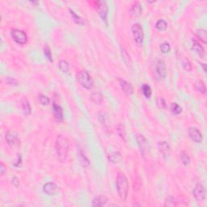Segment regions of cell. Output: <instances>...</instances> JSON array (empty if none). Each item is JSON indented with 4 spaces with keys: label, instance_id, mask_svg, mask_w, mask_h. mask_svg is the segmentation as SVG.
<instances>
[{
    "label": "cell",
    "instance_id": "obj_1",
    "mask_svg": "<svg viewBox=\"0 0 207 207\" xmlns=\"http://www.w3.org/2000/svg\"><path fill=\"white\" fill-rule=\"evenodd\" d=\"M55 149L57 158L62 163H64L68 157L69 152V141L66 137L58 135L55 142Z\"/></svg>",
    "mask_w": 207,
    "mask_h": 207
},
{
    "label": "cell",
    "instance_id": "obj_2",
    "mask_svg": "<svg viewBox=\"0 0 207 207\" xmlns=\"http://www.w3.org/2000/svg\"><path fill=\"white\" fill-rule=\"evenodd\" d=\"M116 190L121 201H126L128 196L129 181L125 174L120 173L116 178Z\"/></svg>",
    "mask_w": 207,
    "mask_h": 207
},
{
    "label": "cell",
    "instance_id": "obj_3",
    "mask_svg": "<svg viewBox=\"0 0 207 207\" xmlns=\"http://www.w3.org/2000/svg\"><path fill=\"white\" fill-rule=\"evenodd\" d=\"M78 81L83 87L86 89H90L93 85V81L91 75L87 71H81L77 76Z\"/></svg>",
    "mask_w": 207,
    "mask_h": 207
},
{
    "label": "cell",
    "instance_id": "obj_4",
    "mask_svg": "<svg viewBox=\"0 0 207 207\" xmlns=\"http://www.w3.org/2000/svg\"><path fill=\"white\" fill-rule=\"evenodd\" d=\"M166 75H167V67L165 62L163 60H157L155 66V76L156 79L161 80L165 78Z\"/></svg>",
    "mask_w": 207,
    "mask_h": 207
},
{
    "label": "cell",
    "instance_id": "obj_5",
    "mask_svg": "<svg viewBox=\"0 0 207 207\" xmlns=\"http://www.w3.org/2000/svg\"><path fill=\"white\" fill-rule=\"evenodd\" d=\"M132 33L134 42L138 45H142L144 40V32L142 26L139 24H134L132 26Z\"/></svg>",
    "mask_w": 207,
    "mask_h": 207
},
{
    "label": "cell",
    "instance_id": "obj_6",
    "mask_svg": "<svg viewBox=\"0 0 207 207\" xmlns=\"http://www.w3.org/2000/svg\"><path fill=\"white\" fill-rule=\"evenodd\" d=\"M11 36L12 39L19 45H24L28 41V37L24 32L22 30L12 29L11 31Z\"/></svg>",
    "mask_w": 207,
    "mask_h": 207
},
{
    "label": "cell",
    "instance_id": "obj_7",
    "mask_svg": "<svg viewBox=\"0 0 207 207\" xmlns=\"http://www.w3.org/2000/svg\"><path fill=\"white\" fill-rule=\"evenodd\" d=\"M193 196L196 198V200L198 201H203L205 199V196H206V193H205V189L201 184H197V185L195 186L194 190H193Z\"/></svg>",
    "mask_w": 207,
    "mask_h": 207
},
{
    "label": "cell",
    "instance_id": "obj_8",
    "mask_svg": "<svg viewBox=\"0 0 207 207\" xmlns=\"http://www.w3.org/2000/svg\"><path fill=\"white\" fill-rule=\"evenodd\" d=\"M95 6L96 8L99 15L101 16L103 20H106L107 15H108V5L105 1H96L95 2Z\"/></svg>",
    "mask_w": 207,
    "mask_h": 207
},
{
    "label": "cell",
    "instance_id": "obj_9",
    "mask_svg": "<svg viewBox=\"0 0 207 207\" xmlns=\"http://www.w3.org/2000/svg\"><path fill=\"white\" fill-rule=\"evenodd\" d=\"M189 135L190 138L193 142H197V143H201L202 142V134L200 132V130L196 127H190L189 129Z\"/></svg>",
    "mask_w": 207,
    "mask_h": 207
},
{
    "label": "cell",
    "instance_id": "obj_10",
    "mask_svg": "<svg viewBox=\"0 0 207 207\" xmlns=\"http://www.w3.org/2000/svg\"><path fill=\"white\" fill-rule=\"evenodd\" d=\"M136 140L138 142V145L139 146V149L141 150L142 155H145L147 151V142H146V138L142 134H137Z\"/></svg>",
    "mask_w": 207,
    "mask_h": 207
},
{
    "label": "cell",
    "instance_id": "obj_11",
    "mask_svg": "<svg viewBox=\"0 0 207 207\" xmlns=\"http://www.w3.org/2000/svg\"><path fill=\"white\" fill-rule=\"evenodd\" d=\"M6 140L7 144L9 146L15 147V146H18L20 145V140L16 135H15L11 131H7L6 134Z\"/></svg>",
    "mask_w": 207,
    "mask_h": 207
},
{
    "label": "cell",
    "instance_id": "obj_12",
    "mask_svg": "<svg viewBox=\"0 0 207 207\" xmlns=\"http://www.w3.org/2000/svg\"><path fill=\"white\" fill-rule=\"evenodd\" d=\"M119 84H120L121 87L122 89V91H124L126 94L127 95H132L134 93V87L131 84H130L129 82H127L126 80L122 79H119Z\"/></svg>",
    "mask_w": 207,
    "mask_h": 207
},
{
    "label": "cell",
    "instance_id": "obj_13",
    "mask_svg": "<svg viewBox=\"0 0 207 207\" xmlns=\"http://www.w3.org/2000/svg\"><path fill=\"white\" fill-rule=\"evenodd\" d=\"M43 191L48 195H54L58 191V187L56 184L53 183V182H49L44 185Z\"/></svg>",
    "mask_w": 207,
    "mask_h": 207
},
{
    "label": "cell",
    "instance_id": "obj_14",
    "mask_svg": "<svg viewBox=\"0 0 207 207\" xmlns=\"http://www.w3.org/2000/svg\"><path fill=\"white\" fill-rule=\"evenodd\" d=\"M53 116L57 121H60L63 119V110L62 109V107L56 103L53 104Z\"/></svg>",
    "mask_w": 207,
    "mask_h": 207
},
{
    "label": "cell",
    "instance_id": "obj_15",
    "mask_svg": "<svg viewBox=\"0 0 207 207\" xmlns=\"http://www.w3.org/2000/svg\"><path fill=\"white\" fill-rule=\"evenodd\" d=\"M158 148L160 152L163 155L164 157L166 156H168L170 155V146L168 145V143L165 141L164 142H160L158 143Z\"/></svg>",
    "mask_w": 207,
    "mask_h": 207
},
{
    "label": "cell",
    "instance_id": "obj_16",
    "mask_svg": "<svg viewBox=\"0 0 207 207\" xmlns=\"http://www.w3.org/2000/svg\"><path fill=\"white\" fill-rule=\"evenodd\" d=\"M108 202V198L105 196H98L96 197L92 201V206H104Z\"/></svg>",
    "mask_w": 207,
    "mask_h": 207
},
{
    "label": "cell",
    "instance_id": "obj_17",
    "mask_svg": "<svg viewBox=\"0 0 207 207\" xmlns=\"http://www.w3.org/2000/svg\"><path fill=\"white\" fill-rule=\"evenodd\" d=\"M192 49L196 52V53L200 56V57H204V54H205V51H204L203 47L200 45V43L196 40H193V46H192Z\"/></svg>",
    "mask_w": 207,
    "mask_h": 207
},
{
    "label": "cell",
    "instance_id": "obj_18",
    "mask_svg": "<svg viewBox=\"0 0 207 207\" xmlns=\"http://www.w3.org/2000/svg\"><path fill=\"white\" fill-rule=\"evenodd\" d=\"M78 155H79V162H80L81 165L84 168H87L90 165V162H89V160L87 158V156L85 155V154L81 149H79V150H78Z\"/></svg>",
    "mask_w": 207,
    "mask_h": 207
},
{
    "label": "cell",
    "instance_id": "obj_19",
    "mask_svg": "<svg viewBox=\"0 0 207 207\" xmlns=\"http://www.w3.org/2000/svg\"><path fill=\"white\" fill-rule=\"evenodd\" d=\"M141 12H142V7L140 3L138 2H134L130 9V15L133 16H138L141 14Z\"/></svg>",
    "mask_w": 207,
    "mask_h": 207
},
{
    "label": "cell",
    "instance_id": "obj_20",
    "mask_svg": "<svg viewBox=\"0 0 207 207\" xmlns=\"http://www.w3.org/2000/svg\"><path fill=\"white\" fill-rule=\"evenodd\" d=\"M108 159L112 164H117L121 160V154L119 152L114 151L111 152L110 154L108 155Z\"/></svg>",
    "mask_w": 207,
    "mask_h": 207
},
{
    "label": "cell",
    "instance_id": "obj_21",
    "mask_svg": "<svg viewBox=\"0 0 207 207\" xmlns=\"http://www.w3.org/2000/svg\"><path fill=\"white\" fill-rule=\"evenodd\" d=\"M178 205H180V201L172 196H169L166 198L164 206H176Z\"/></svg>",
    "mask_w": 207,
    "mask_h": 207
},
{
    "label": "cell",
    "instance_id": "obj_22",
    "mask_svg": "<svg viewBox=\"0 0 207 207\" xmlns=\"http://www.w3.org/2000/svg\"><path fill=\"white\" fill-rule=\"evenodd\" d=\"M196 36L200 40L201 42H203L204 44L207 43V32L205 29H198L196 32Z\"/></svg>",
    "mask_w": 207,
    "mask_h": 207
},
{
    "label": "cell",
    "instance_id": "obj_23",
    "mask_svg": "<svg viewBox=\"0 0 207 207\" xmlns=\"http://www.w3.org/2000/svg\"><path fill=\"white\" fill-rule=\"evenodd\" d=\"M195 87L197 91L201 92V94H205L206 91V87H205V84L203 82V80L201 79H197L195 82Z\"/></svg>",
    "mask_w": 207,
    "mask_h": 207
},
{
    "label": "cell",
    "instance_id": "obj_24",
    "mask_svg": "<svg viewBox=\"0 0 207 207\" xmlns=\"http://www.w3.org/2000/svg\"><path fill=\"white\" fill-rule=\"evenodd\" d=\"M90 97H91V101L93 102L96 103L98 105L101 104L103 101V96L101 95V92H99V91H94L90 95Z\"/></svg>",
    "mask_w": 207,
    "mask_h": 207
},
{
    "label": "cell",
    "instance_id": "obj_25",
    "mask_svg": "<svg viewBox=\"0 0 207 207\" xmlns=\"http://www.w3.org/2000/svg\"><path fill=\"white\" fill-rule=\"evenodd\" d=\"M142 93H143L144 96L146 97V98H150V97L151 96L152 91H151V88H150V87L149 86V85L146 84V83L142 84Z\"/></svg>",
    "mask_w": 207,
    "mask_h": 207
},
{
    "label": "cell",
    "instance_id": "obj_26",
    "mask_svg": "<svg viewBox=\"0 0 207 207\" xmlns=\"http://www.w3.org/2000/svg\"><path fill=\"white\" fill-rule=\"evenodd\" d=\"M155 27L159 31H165L168 28V24L164 20H159L156 22Z\"/></svg>",
    "mask_w": 207,
    "mask_h": 207
},
{
    "label": "cell",
    "instance_id": "obj_27",
    "mask_svg": "<svg viewBox=\"0 0 207 207\" xmlns=\"http://www.w3.org/2000/svg\"><path fill=\"white\" fill-rule=\"evenodd\" d=\"M22 106H23V109L24 112L26 115H29L31 113V106L27 99H24L22 101Z\"/></svg>",
    "mask_w": 207,
    "mask_h": 207
},
{
    "label": "cell",
    "instance_id": "obj_28",
    "mask_svg": "<svg viewBox=\"0 0 207 207\" xmlns=\"http://www.w3.org/2000/svg\"><path fill=\"white\" fill-rule=\"evenodd\" d=\"M58 67H59V69L61 70V71H62L63 73H67L69 71V64L65 60H61L59 62Z\"/></svg>",
    "mask_w": 207,
    "mask_h": 207
},
{
    "label": "cell",
    "instance_id": "obj_29",
    "mask_svg": "<svg viewBox=\"0 0 207 207\" xmlns=\"http://www.w3.org/2000/svg\"><path fill=\"white\" fill-rule=\"evenodd\" d=\"M180 158H181L182 164L185 166H188L190 163V157L188 154H186L185 151H182L180 153Z\"/></svg>",
    "mask_w": 207,
    "mask_h": 207
},
{
    "label": "cell",
    "instance_id": "obj_30",
    "mask_svg": "<svg viewBox=\"0 0 207 207\" xmlns=\"http://www.w3.org/2000/svg\"><path fill=\"white\" fill-rule=\"evenodd\" d=\"M171 110L172 112H173L174 114H180V112H182V109L180 108L179 105H178L177 103H172V105H171Z\"/></svg>",
    "mask_w": 207,
    "mask_h": 207
},
{
    "label": "cell",
    "instance_id": "obj_31",
    "mask_svg": "<svg viewBox=\"0 0 207 207\" xmlns=\"http://www.w3.org/2000/svg\"><path fill=\"white\" fill-rule=\"evenodd\" d=\"M116 132H117L119 136L122 138L123 140L126 141V131H125V129L124 127H123V126L118 125V126H116Z\"/></svg>",
    "mask_w": 207,
    "mask_h": 207
},
{
    "label": "cell",
    "instance_id": "obj_32",
    "mask_svg": "<svg viewBox=\"0 0 207 207\" xmlns=\"http://www.w3.org/2000/svg\"><path fill=\"white\" fill-rule=\"evenodd\" d=\"M160 49L162 53H167L171 50V46H170L169 43H168V42H164V43L160 45Z\"/></svg>",
    "mask_w": 207,
    "mask_h": 207
},
{
    "label": "cell",
    "instance_id": "obj_33",
    "mask_svg": "<svg viewBox=\"0 0 207 207\" xmlns=\"http://www.w3.org/2000/svg\"><path fill=\"white\" fill-rule=\"evenodd\" d=\"M69 11H70V12H71V16H72V17H73L74 20H75V21L76 22L77 24H83V19H82V18L80 17V16L75 14V12H74L73 10H71V9H69Z\"/></svg>",
    "mask_w": 207,
    "mask_h": 207
},
{
    "label": "cell",
    "instance_id": "obj_34",
    "mask_svg": "<svg viewBox=\"0 0 207 207\" xmlns=\"http://www.w3.org/2000/svg\"><path fill=\"white\" fill-rule=\"evenodd\" d=\"M156 102H157V106L159 107V109H166L167 104H166V101L164 98H162V97H158Z\"/></svg>",
    "mask_w": 207,
    "mask_h": 207
},
{
    "label": "cell",
    "instance_id": "obj_35",
    "mask_svg": "<svg viewBox=\"0 0 207 207\" xmlns=\"http://www.w3.org/2000/svg\"><path fill=\"white\" fill-rule=\"evenodd\" d=\"M182 64H183V67L185 68V71H192L193 66H192L191 62L188 59V58H185V59L183 60V62H182Z\"/></svg>",
    "mask_w": 207,
    "mask_h": 207
},
{
    "label": "cell",
    "instance_id": "obj_36",
    "mask_svg": "<svg viewBox=\"0 0 207 207\" xmlns=\"http://www.w3.org/2000/svg\"><path fill=\"white\" fill-rule=\"evenodd\" d=\"M38 99H39L40 103H41L42 105H49V97H47L46 96L43 95V94H40L39 96H38Z\"/></svg>",
    "mask_w": 207,
    "mask_h": 207
},
{
    "label": "cell",
    "instance_id": "obj_37",
    "mask_svg": "<svg viewBox=\"0 0 207 207\" xmlns=\"http://www.w3.org/2000/svg\"><path fill=\"white\" fill-rule=\"evenodd\" d=\"M44 53H45V55H46V57H47L49 62H53L51 50H50V48L48 46H46L45 48H44Z\"/></svg>",
    "mask_w": 207,
    "mask_h": 207
},
{
    "label": "cell",
    "instance_id": "obj_38",
    "mask_svg": "<svg viewBox=\"0 0 207 207\" xmlns=\"http://www.w3.org/2000/svg\"><path fill=\"white\" fill-rule=\"evenodd\" d=\"M107 116L105 115V113L104 112H101L100 113V120L101 121V122H103V124H105V126L106 128H108V126H109V123H107Z\"/></svg>",
    "mask_w": 207,
    "mask_h": 207
},
{
    "label": "cell",
    "instance_id": "obj_39",
    "mask_svg": "<svg viewBox=\"0 0 207 207\" xmlns=\"http://www.w3.org/2000/svg\"><path fill=\"white\" fill-rule=\"evenodd\" d=\"M5 82H6L7 84L9 85H14V86H16L17 85V81L15 79H13V78H11V77H6L5 78Z\"/></svg>",
    "mask_w": 207,
    "mask_h": 207
},
{
    "label": "cell",
    "instance_id": "obj_40",
    "mask_svg": "<svg viewBox=\"0 0 207 207\" xmlns=\"http://www.w3.org/2000/svg\"><path fill=\"white\" fill-rule=\"evenodd\" d=\"M22 164V157L20 155H17V160H16V163H15L14 166L15 167H20Z\"/></svg>",
    "mask_w": 207,
    "mask_h": 207
},
{
    "label": "cell",
    "instance_id": "obj_41",
    "mask_svg": "<svg viewBox=\"0 0 207 207\" xmlns=\"http://www.w3.org/2000/svg\"><path fill=\"white\" fill-rule=\"evenodd\" d=\"M7 171V168L6 167H5V165H4L2 163H1L0 164V174L2 175H3V174L5 173V172Z\"/></svg>",
    "mask_w": 207,
    "mask_h": 207
},
{
    "label": "cell",
    "instance_id": "obj_42",
    "mask_svg": "<svg viewBox=\"0 0 207 207\" xmlns=\"http://www.w3.org/2000/svg\"><path fill=\"white\" fill-rule=\"evenodd\" d=\"M12 184H13V185H14L16 188L19 187V185H20V180H19V179H18L17 177L12 178Z\"/></svg>",
    "mask_w": 207,
    "mask_h": 207
},
{
    "label": "cell",
    "instance_id": "obj_43",
    "mask_svg": "<svg viewBox=\"0 0 207 207\" xmlns=\"http://www.w3.org/2000/svg\"><path fill=\"white\" fill-rule=\"evenodd\" d=\"M201 67H203V70L205 72H206V68H205V64H201Z\"/></svg>",
    "mask_w": 207,
    "mask_h": 207
},
{
    "label": "cell",
    "instance_id": "obj_44",
    "mask_svg": "<svg viewBox=\"0 0 207 207\" xmlns=\"http://www.w3.org/2000/svg\"><path fill=\"white\" fill-rule=\"evenodd\" d=\"M135 205H138V203H134V206H135Z\"/></svg>",
    "mask_w": 207,
    "mask_h": 207
}]
</instances>
